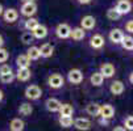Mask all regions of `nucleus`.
<instances>
[{"instance_id": "nucleus-1", "label": "nucleus", "mask_w": 133, "mask_h": 131, "mask_svg": "<svg viewBox=\"0 0 133 131\" xmlns=\"http://www.w3.org/2000/svg\"><path fill=\"white\" fill-rule=\"evenodd\" d=\"M41 95H42V90H41V88L38 85H34L33 84V85L26 87V89H25V97L28 100H32V101L38 100L41 97Z\"/></svg>"}, {"instance_id": "nucleus-2", "label": "nucleus", "mask_w": 133, "mask_h": 131, "mask_svg": "<svg viewBox=\"0 0 133 131\" xmlns=\"http://www.w3.org/2000/svg\"><path fill=\"white\" fill-rule=\"evenodd\" d=\"M63 83H65V80H63V76H62L61 73H51L50 76H49V79H48V84L53 89L62 88L63 87Z\"/></svg>"}, {"instance_id": "nucleus-3", "label": "nucleus", "mask_w": 133, "mask_h": 131, "mask_svg": "<svg viewBox=\"0 0 133 131\" xmlns=\"http://www.w3.org/2000/svg\"><path fill=\"white\" fill-rule=\"evenodd\" d=\"M67 78H69V81H70V83H72V84H79V83H82V80H83V73H82V71L78 70V68H72V70L69 71Z\"/></svg>"}, {"instance_id": "nucleus-4", "label": "nucleus", "mask_w": 133, "mask_h": 131, "mask_svg": "<svg viewBox=\"0 0 133 131\" xmlns=\"http://www.w3.org/2000/svg\"><path fill=\"white\" fill-rule=\"evenodd\" d=\"M55 34H57L58 38L66 40V38H69L70 34H71V28L67 24H59L58 26H57V29H55Z\"/></svg>"}, {"instance_id": "nucleus-5", "label": "nucleus", "mask_w": 133, "mask_h": 131, "mask_svg": "<svg viewBox=\"0 0 133 131\" xmlns=\"http://www.w3.org/2000/svg\"><path fill=\"white\" fill-rule=\"evenodd\" d=\"M103 119H111L113 115H115V107L109 104H104L100 106V114H99Z\"/></svg>"}, {"instance_id": "nucleus-6", "label": "nucleus", "mask_w": 133, "mask_h": 131, "mask_svg": "<svg viewBox=\"0 0 133 131\" xmlns=\"http://www.w3.org/2000/svg\"><path fill=\"white\" fill-rule=\"evenodd\" d=\"M99 72L102 73V76L104 79H109V78H112L113 75H115V66H113L112 63H104V64L100 66V71Z\"/></svg>"}, {"instance_id": "nucleus-7", "label": "nucleus", "mask_w": 133, "mask_h": 131, "mask_svg": "<svg viewBox=\"0 0 133 131\" xmlns=\"http://www.w3.org/2000/svg\"><path fill=\"white\" fill-rule=\"evenodd\" d=\"M3 18H4V21L12 24V22H15L17 18H18V12H17L15 8L4 9V12H3Z\"/></svg>"}, {"instance_id": "nucleus-8", "label": "nucleus", "mask_w": 133, "mask_h": 131, "mask_svg": "<svg viewBox=\"0 0 133 131\" xmlns=\"http://www.w3.org/2000/svg\"><path fill=\"white\" fill-rule=\"evenodd\" d=\"M36 11H37V5H36L34 2H26V3H24L23 7H21V13H23L24 16H26V17L33 16V14L36 13Z\"/></svg>"}, {"instance_id": "nucleus-9", "label": "nucleus", "mask_w": 133, "mask_h": 131, "mask_svg": "<svg viewBox=\"0 0 133 131\" xmlns=\"http://www.w3.org/2000/svg\"><path fill=\"white\" fill-rule=\"evenodd\" d=\"M115 9L123 16V14H127V13L130 12L132 4H130L129 0H119V2H117V5H116Z\"/></svg>"}, {"instance_id": "nucleus-10", "label": "nucleus", "mask_w": 133, "mask_h": 131, "mask_svg": "<svg viewBox=\"0 0 133 131\" xmlns=\"http://www.w3.org/2000/svg\"><path fill=\"white\" fill-rule=\"evenodd\" d=\"M104 38H103V35L102 34H94L91 37V40H90V46L95 50H99L104 46Z\"/></svg>"}, {"instance_id": "nucleus-11", "label": "nucleus", "mask_w": 133, "mask_h": 131, "mask_svg": "<svg viewBox=\"0 0 133 131\" xmlns=\"http://www.w3.org/2000/svg\"><path fill=\"white\" fill-rule=\"evenodd\" d=\"M81 28L83 29V30H90V29H94V26L96 25V20H95V17L94 16H84L82 20H81Z\"/></svg>"}, {"instance_id": "nucleus-12", "label": "nucleus", "mask_w": 133, "mask_h": 131, "mask_svg": "<svg viewBox=\"0 0 133 131\" xmlns=\"http://www.w3.org/2000/svg\"><path fill=\"white\" fill-rule=\"evenodd\" d=\"M72 125H74L75 128H78V130H81V131H87V130L91 128V122H90V119H87V118H78V119L74 121Z\"/></svg>"}, {"instance_id": "nucleus-13", "label": "nucleus", "mask_w": 133, "mask_h": 131, "mask_svg": "<svg viewBox=\"0 0 133 131\" xmlns=\"http://www.w3.org/2000/svg\"><path fill=\"white\" fill-rule=\"evenodd\" d=\"M32 76L30 73V70L29 68H18L17 72L15 73V78L18 80V81H28Z\"/></svg>"}, {"instance_id": "nucleus-14", "label": "nucleus", "mask_w": 133, "mask_h": 131, "mask_svg": "<svg viewBox=\"0 0 133 131\" xmlns=\"http://www.w3.org/2000/svg\"><path fill=\"white\" fill-rule=\"evenodd\" d=\"M123 38H124V33H123L121 29H112L109 32V40H111V42H113V43H121Z\"/></svg>"}, {"instance_id": "nucleus-15", "label": "nucleus", "mask_w": 133, "mask_h": 131, "mask_svg": "<svg viewBox=\"0 0 133 131\" xmlns=\"http://www.w3.org/2000/svg\"><path fill=\"white\" fill-rule=\"evenodd\" d=\"M45 105H46V109L49 110V111H51V113H55V111H58L59 110V107H61V101L59 100H57V98H48L46 100V102H45Z\"/></svg>"}, {"instance_id": "nucleus-16", "label": "nucleus", "mask_w": 133, "mask_h": 131, "mask_svg": "<svg viewBox=\"0 0 133 131\" xmlns=\"http://www.w3.org/2000/svg\"><path fill=\"white\" fill-rule=\"evenodd\" d=\"M32 35H33V38L42 40V38H45V37L48 35V28L45 25L38 24V25H37V28L32 32Z\"/></svg>"}, {"instance_id": "nucleus-17", "label": "nucleus", "mask_w": 133, "mask_h": 131, "mask_svg": "<svg viewBox=\"0 0 133 131\" xmlns=\"http://www.w3.org/2000/svg\"><path fill=\"white\" fill-rule=\"evenodd\" d=\"M109 90H111L112 95H115V96L121 95V93L124 92V84H123V81H120V80H115V81L111 84Z\"/></svg>"}, {"instance_id": "nucleus-18", "label": "nucleus", "mask_w": 133, "mask_h": 131, "mask_svg": "<svg viewBox=\"0 0 133 131\" xmlns=\"http://www.w3.org/2000/svg\"><path fill=\"white\" fill-rule=\"evenodd\" d=\"M26 57L29 60H37V59H40L41 58V54H40V49L37 47V46H30L26 51Z\"/></svg>"}, {"instance_id": "nucleus-19", "label": "nucleus", "mask_w": 133, "mask_h": 131, "mask_svg": "<svg viewBox=\"0 0 133 131\" xmlns=\"http://www.w3.org/2000/svg\"><path fill=\"white\" fill-rule=\"evenodd\" d=\"M40 49V54H41V57L42 58H50L53 52H54V47L50 45V43H44Z\"/></svg>"}, {"instance_id": "nucleus-20", "label": "nucleus", "mask_w": 133, "mask_h": 131, "mask_svg": "<svg viewBox=\"0 0 133 131\" xmlns=\"http://www.w3.org/2000/svg\"><path fill=\"white\" fill-rule=\"evenodd\" d=\"M70 37H71L74 41H82L84 37H86V32H84L81 26H79V28H74V29H71Z\"/></svg>"}, {"instance_id": "nucleus-21", "label": "nucleus", "mask_w": 133, "mask_h": 131, "mask_svg": "<svg viewBox=\"0 0 133 131\" xmlns=\"http://www.w3.org/2000/svg\"><path fill=\"white\" fill-rule=\"evenodd\" d=\"M9 127H11L12 131H23L25 128V123L20 118H13L9 123Z\"/></svg>"}, {"instance_id": "nucleus-22", "label": "nucleus", "mask_w": 133, "mask_h": 131, "mask_svg": "<svg viewBox=\"0 0 133 131\" xmlns=\"http://www.w3.org/2000/svg\"><path fill=\"white\" fill-rule=\"evenodd\" d=\"M16 64L18 68H29L30 66V60L28 59V57L25 54H21L16 58Z\"/></svg>"}, {"instance_id": "nucleus-23", "label": "nucleus", "mask_w": 133, "mask_h": 131, "mask_svg": "<svg viewBox=\"0 0 133 131\" xmlns=\"http://www.w3.org/2000/svg\"><path fill=\"white\" fill-rule=\"evenodd\" d=\"M86 111H87L90 115L98 117V115L100 114V105H99V104H95V102H90V104L86 106Z\"/></svg>"}, {"instance_id": "nucleus-24", "label": "nucleus", "mask_w": 133, "mask_h": 131, "mask_svg": "<svg viewBox=\"0 0 133 131\" xmlns=\"http://www.w3.org/2000/svg\"><path fill=\"white\" fill-rule=\"evenodd\" d=\"M58 111H59L61 117H71L74 113V107L70 104H62Z\"/></svg>"}, {"instance_id": "nucleus-25", "label": "nucleus", "mask_w": 133, "mask_h": 131, "mask_svg": "<svg viewBox=\"0 0 133 131\" xmlns=\"http://www.w3.org/2000/svg\"><path fill=\"white\" fill-rule=\"evenodd\" d=\"M32 111H33V107H32V105L28 104V102H24V104H21L20 106H18V113H20L21 115H24V117L30 115Z\"/></svg>"}, {"instance_id": "nucleus-26", "label": "nucleus", "mask_w": 133, "mask_h": 131, "mask_svg": "<svg viewBox=\"0 0 133 131\" xmlns=\"http://www.w3.org/2000/svg\"><path fill=\"white\" fill-rule=\"evenodd\" d=\"M103 80H104V78L102 76L100 72H94V73L91 75V78H90L91 84L95 85V87H100V85L103 84Z\"/></svg>"}, {"instance_id": "nucleus-27", "label": "nucleus", "mask_w": 133, "mask_h": 131, "mask_svg": "<svg viewBox=\"0 0 133 131\" xmlns=\"http://www.w3.org/2000/svg\"><path fill=\"white\" fill-rule=\"evenodd\" d=\"M121 46L125 50H133V37L130 35H124V38L121 41Z\"/></svg>"}, {"instance_id": "nucleus-28", "label": "nucleus", "mask_w": 133, "mask_h": 131, "mask_svg": "<svg viewBox=\"0 0 133 131\" xmlns=\"http://www.w3.org/2000/svg\"><path fill=\"white\" fill-rule=\"evenodd\" d=\"M37 25H38V21H37L36 18H33V17H29L28 20L25 21V29L28 32H30V33L37 28Z\"/></svg>"}, {"instance_id": "nucleus-29", "label": "nucleus", "mask_w": 133, "mask_h": 131, "mask_svg": "<svg viewBox=\"0 0 133 131\" xmlns=\"http://www.w3.org/2000/svg\"><path fill=\"white\" fill-rule=\"evenodd\" d=\"M107 17L109 18V20H112V21H116V20H119V18L121 17V14L115 8H109L107 11Z\"/></svg>"}, {"instance_id": "nucleus-30", "label": "nucleus", "mask_w": 133, "mask_h": 131, "mask_svg": "<svg viewBox=\"0 0 133 131\" xmlns=\"http://www.w3.org/2000/svg\"><path fill=\"white\" fill-rule=\"evenodd\" d=\"M15 73L11 72V73H5V75H0V81L3 84H11L13 80H15Z\"/></svg>"}, {"instance_id": "nucleus-31", "label": "nucleus", "mask_w": 133, "mask_h": 131, "mask_svg": "<svg viewBox=\"0 0 133 131\" xmlns=\"http://www.w3.org/2000/svg\"><path fill=\"white\" fill-rule=\"evenodd\" d=\"M74 123L71 117H59V125L62 127H71Z\"/></svg>"}, {"instance_id": "nucleus-32", "label": "nucleus", "mask_w": 133, "mask_h": 131, "mask_svg": "<svg viewBox=\"0 0 133 131\" xmlns=\"http://www.w3.org/2000/svg\"><path fill=\"white\" fill-rule=\"evenodd\" d=\"M8 58H9V52H8V50L2 47V49H0V63L4 64V63L8 60Z\"/></svg>"}, {"instance_id": "nucleus-33", "label": "nucleus", "mask_w": 133, "mask_h": 131, "mask_svg": "<svg viewBox=\"0 0 133 131\" xmlns=\"http://www.w3.org/2000/svg\"><path fill=\"white\" fill-rule=\"evenodd\" d=\"M124 126H125V130L133 131V117L132 115H129L124 119Z\"/></svg>"}, {"instance_id": "nucleus-34", "label": "nucleus", "mask_w": 133, "mask_h": 131, "mask_svg": "<svg viewBox=\"0 0 133 131\" xmlns=\"http://www.w3.org/2000/svg\"><path fill=\"white\" fill-rule=\"evenodd\" d=\"M21 41H23V43H30V42L33 41V35H32V33H30V32H25V33H23V35H21Z\"/></svg>"}, {"instance_id": "nucleus-35", "label": "nucleus", "mask_w": 133, "mask_h": 131, "mask_svg": "<svg viewBox=\"0 0 133 131\" xmlns=\"http://www.w3.org/2000/svg\"><path fill=\"white\" fill-rule=\"evenodd\" d=\"M11 72H13L12 71V68H11V66L9 64H2L0 66V75H5V73H11Z\"/></svg>"}, {"instance_id": "nucleus-36", "label": "nucleus", "mask_w": 133, "mask_h": 131, "mask_svg": "<svg viewBox=\"0 0 133 131\" xmlns=\"http://www.w3.org/2000/svg\"><path fill=\"white\" fill-rule=\"evenodd\" d=\"M125 30L129 32V33H133V20H129L125 24Z\"/></svg>"}, {"instance_id": "nucleus-37", "label": "nucleus", "mask_w": 133, "mask_h": 131, "mask_svg": "<svg viewBox=\"0 0 133 131\" xmlns=\"http://www.w3.org/2000/svg\"><path fill=\"white\" fill-rule=\"evenodd\" d=\"M112 131H127L123 126H117V127H115V128H113Z\"/></svg>"}, {"instance_id": "nucleus-38", "label": "nucleus", "mask_w": 133, "mask_h": 131, "mask_svg": "<svg viewBox=\"0 0 133 131\" xmlns=\"http://www.w3.org/2000/svg\"><path fill=\"white\" fill-rule=\"evenodd\" d=\"M78 2H79L81 4H90L91 0H78Z\"/></svg>"}, {"instance_id": "nucleus-39", "label": "nucleus", "mask_w": 133, "mask_h": 131, "mask_svg": "<svg viewBox=\"0 0 133 131\" xmlns=\"http://www.w3.org/2000/svg\"><path fill=\"white\" fill-rule=\"evenodd\" d=\"M3 45H4V38H3V35L0 34V49L3 47Z\"/></svg>"}, {"instance_id": "nucleus-40", "label": "nucleus", "mask_w": 133, "mask_h": 131, "mask_svg": "<svg viewBox=\"0 0 133 131\" xmlns=\"http://www.w3.org/2000/svg\"><path fill=\"white\" fill-rule=\"evenodd\" d=\"M3 98H4V93H3V90L0 89V102L3 101Z\"/></svg>"}, {"instance_id": "nucleus-41", "label": "nucleus", "mask_w": 133, "mask_h": 131, "mask_svg": "<svg viewBox=\"0 0 133 131\" xmlns=\"http://www.w3.org/2000/svg\"><path fill=\"white\" fill-rule=\"evenodd\" d=\"M129 81L133 84V71H132V72H130V75H129Z\"/></svg>"}, {"instance_id": "nucleus-42", "label": "nucleus", "mask_w": 133, "mask_h": 131, "mask_svg": "<svg viewBox=\"0 0 133 131\" xmlns=\"http://www.w3.org/2000/svg\"><path fill=\"white\" fill-rule=\"evenodd\" d=\"M3 12H4V8H3V5H2V4H0V16L3 14Z\"/></svg>"}, {"instance_id": "nucleus-43", "label": "nucleus", "mask_w": 133, "mask_h": 131, "mask_svg": "<svg viewBox=\"0 0 133 131\" xmlns=\"http://www.w3.org/2000/svg\"><path fill=\"white\" fill-rule=\"evenodd\" d=\"M24 2L26 3V2H33V0H24Z\"/></svg>"}]
</instances>
